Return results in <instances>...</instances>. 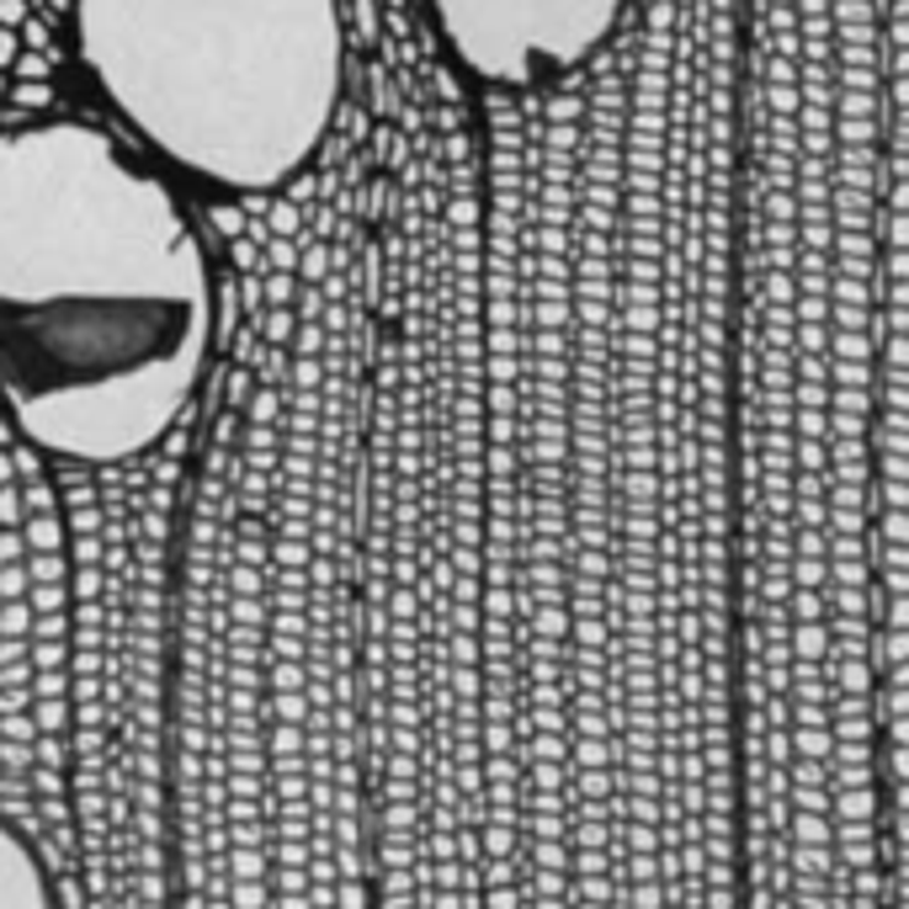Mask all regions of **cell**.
Instances as JSON below:
<instances>
[{
	"mask_svg": "<svg viewBox=\"0 0 909 909\" xmlns=\"http://www.w3.org/2000/svg\"><path fill=\"white\" fill-rule=\"evenodd\" d=\"M218 272L181 181L112 123H0V416L43 457L155 453L208 384Z\"/></svg>",
	"mask_w": 909,
	"mask_h": 909,
	"instance_id": "obj_1",
	"label": "cell"
},
{
	"mask_svg": "<svg viewBox=\"0 0 909 909\" xmlns=\"http://www.w3.org/2000/svg\"><path fill=\"white\" fill-rule=\"evenodd\" d=\"M70 48L117 134L218 197L287 186L346 102L341 0H70Z\"/></svg>",
	"mask_w": 909,
	"mask_h": 909,
	"instance_id": "obj_2",
	"label": "cell"
},
{
	"mask_svg": "<svg viewBox=\"0 0 909 909\" xmlns=\"http://www.w3.org/2000/svg\"><path fill=\"white\" fill-rule=\"evenodd\" d=\"M633 0H425L442 54L485 91H543L617 37Z\"/></svg>",
	"mask_w": 909,
	"mask_h": 909,
	"instance_id": "obj_3",
	"label": "cell"
},
{
	"mask_svg": "<svg viewBox=\"0 0 909 909\" xmlns=\"http://www.w3.org/2000/svg\"><path fill=\"white\" fill-rule=\"evenodd\" d=\"M0 909H65L43 851L5 814H0Z\"/></svg>",
	"mask_w": 909,
	"mask_h": 909,
	"instance_id": "obj_4",
	"label": "cell"
}]
</instances>
